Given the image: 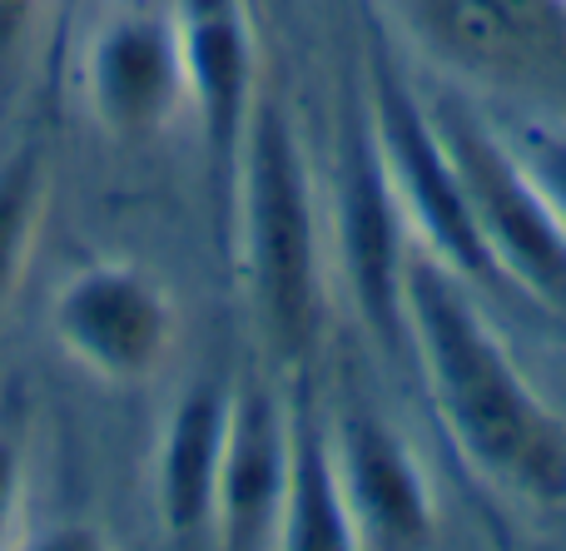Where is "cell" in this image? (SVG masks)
<instances>
[{
  "label": "cell",
  "mask_w": 566,
  "mask_h": 551,
  "mask_svg": "<svg viewBox=\"0 0 566 551\" xmlns=\"http://www.w3.org/2000/svg\"><path fill=\"white\" fill-rule=\"evenodd\" d=\"M35 10H40V0H0V60L15 55V45L25 40Z\"/></svg>",
  "instance_id": "obj_16"
},
{
  "label": "cell",
  "mask_w": 566,
  "mask_h": 551,
  "mask_svg": "<svg viewBox=\"0 0 566 551\" xmlns=\"http://www.w3.org/2000/svg\"><path fill=\"white\" fill-rule=\"evenodd\" d=\"M234 199L254 314L274 353L298 363L318 338L323 254L308 159L279 99H254L234 169Z\"/></svg>",
  "instance_id": "obj_2"
},
{
  "label": "cell",
  "mask_w": 566,
  "mask_h": 551,
  "mask_svg": "<svg viewBox=\"0 0 566 551\" xmlns=\"http://www.w3.org/2000/svg\"><path fill=\"white\" fill-rule=\"evenodd\" d=\"M179 55L185 85L199 109L209 165L234 189L239 149L254 115V35L239 0H185L179 10Z\"/></svg>",
  "instance_id": "obj_9"
},
{
  "label": "cell",
  "mask_w": 566,
  "mask_h": 551,
  "mask_svg": "<svg viewBox=\"0 0 566 551\" xmlns=\"http://www.w3.org/2000/svg\"><path fill=\"white\" fill-rule=\"evenodd\" d=\"M85 85L105 129L155 135L189 95L179 25L165 15H115L90 45Z\"/></svg>",
  "instance_id": "obj_10"
},
{
  "label": "cell",
  "mask_w": 566,
  "mask_h": 551,
  "mask_svg": "<svg viewBox=\"0 0 566 551\" xmlns=\"http://www.w3.org/2000/svg\"><path fill=\"white\" fill-rule=\"evenodd\" d=\"M283 487H289V413L264 383H244L229 398L214 542L229 551L279 547Z\"/></svg>",
  "instance_id": "obj_8"
},
{
  "label": "cell",
  "mask_w": 566,
  "mask_h": 551,
  "mask_svg": "<svg viewBox=\"0 0 566 551\" xmlns=\"http://www.w3.org/2000/svg\"><path fill=\"white\" fill-rule=\"evenodd\" d=\"M229 398L219 378L195 383L175 403L159 443V522L169 542L195 547L214 542V502H219V463H224Z\"/></svg>",
  "instance_id": "obj_11"
},
{
  "label": "cell",
  "mask_w": 566,
  "mask_h": 551,
  "mask_svg": "<svg viewBox=\"0 0 566 551\" xmlns=\"http://www.w3.org/2000/svg\"><path fill=\"white\" fill-rule=\"evenodd\" d=\"M279 547L283 551H358V527H353L348 497H343L333 433L308 407H298L289 417V487H283Z\"/></svg>",
  "instance_id": "obj_12"
},
{
  "label": "cell",
  "mask_w": 566,
  "mask_h": 551,
  "mask_svg": "<svg viewBox=\"0 0 566 551\" xmlns=\"http://www.w3.org/2000/svg\"><path fill=\"white\" fill-rule=\"evenodd\" d=\"M507 145L532 174V184L542 189V199L552 204V214L566 224V125H527Z\"/></svg>",
  "instance_id": "obj_14"
},
{
  "label": "cell",
  "mask_w": 566,
  "mask_h": 551,
  "mask_svg": "<svg viewBox=\"0 0 566 551\" xmlns=\"http://www.w3.org/2000/svg\"><path fill=\"white\" fill-rule=\"evenodd\" d=\"M333 453H338V477L353 527H358V547L408 551L432 542V532H438L432 487L412 447L382 417L343 413L338 433H333Z\"/></svg>",
  "instance_id": "obj_7"
},
{
  "label": "cell",
  "mask_w": 566,
  "mask_h": 551,
  "mask_svg": "<svg viewBox=\"0 0 566 551\" xmlns=\"http://www.w3.org/2000/svg\"><path fill=\"white\" fill-rule=\"evenodd\" d=\"M15 502H20V457H15V447L0 437V547H6L10 522H15Z\"/></svg>",
  "instance_id": "obj_15"
},
{
  "label": "cell",
  "mask_w": 566,
  "mask_h": 551,
  "mask_svg": "<svg viewBox=\"0 0 566 551\" xmlns=\"http://www.w3.org/2000/svg\"><path fill=\"white\" fill-rule=\"evenodd\" d=\"M338 254L348 274V294L363 324L378 333L388 353L408 343V314H402V268L412 254V229L402 214L392 179L382 169L373 125L358 119L343 145L338 179Z\"/></svg>",
  "instance_id": "obj_5"
},
{
  "label": "cell",
  "mask_w": 566,
  "mask_h": 551,
  "mask_svg": "<svg viewBox=\"0 0 566 551\" xmlns=\"http://www.w3.org/2000/svg\"><path fill=\"white\" fill-rule=\"evenodd\" d=\"M402 314L448 437L472 473L527 502H562L566 427L522 383L517 363L482 318L468 278L412 244L402 268Z\"/></svg>",
  "instance_id": "obj_1"
},
{
  "label": "cell",
  "mask_w": 566,
  "mask_h": 551,
  "mask_svg": "<svg viewBox=\"0 0 566 551\" xmlns=\"http://www.w3.org/2000/svg\"><path fill=\"white\" fill-rule=\"evenodd\" d=\"M368 125L378 139L382 169L392 179V194H398L408 229L432 258L462 274L472 288H497L507 284L492 258L488 239H482L478 219L468 209L462 194V179L452 169L448 149L438 139L428 105L402 85V75L388 60H373V105H368Z\"/></svg>",
  "instance_id": "obj_4"
},
{
  "label": "cell",
  "mask_w": 566,
  "mask_h": 551,
  "mask_svg": "<svg viewBox=\"0 0 566 551\" xmlns=\"http://www.w3.org/2000/svg\"><path fill=\"white\" fill-rule=\"evenodd\" d=\"M40 204H45V165L35 149H20L0 165V304L25 268L30 239L40 229Z\"/></svg>",
  "instance_id": "obj_13"
},
{
  "label": "cell",
  "mask_w": 566,
  "mask_h": 551,
  "mask_svg": "<svg viewBox=\"0 0 566 551\" xmlns=\"http://www.w3.org/2000/svg\"><path fill=\"white\" fill-rule=\"evenodd\" d=\"M50 324L60 348L105 383L149 378L175 343V314L165 288L125 264H95L65 278Z\"/></svg>",
  "instance_id": "obj_6"
},
{
  "label": "cell",
  "mask_w": 566,
  "mask_h": 551,
  "mask_svg": "<svg viewBox=\"0 0 566 551\" xmlns=\"http://www.w3.org/2000/svg\"><path fill=\"white\" fill-rule=\"evenodd\" d=\"M428 115L438 125V139L458 169L468 209L488 239L492 258H497L502 278L527 288L542 304L566 308V224L552 214V204L532 184L512 145L448 99L432 105Z\"/></svg>",
  "instance_id": "obj_3"
}]
</instances>
